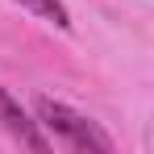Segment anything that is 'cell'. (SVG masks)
<instances>
[{
    "mask_svg": "<svg viewBox=\"0 0 154 154\" xmlns=\"http://www.w3.org/2000/svg\"><path fill=\"white\" fill-rule=\"evenodd\" d=\"M33 112H38V125H46L50 133H58L67 146L88 150V154H112V137H108L96 121H88L83 112L50 100V96H38V100H33Z\"/></svg>",
    "mask_w": 154,
    "mask_h": 154,
    "instance_id": "cell-1",
    "label": "cell"
},
{
    "mask_svg": "<svg viewBox=\"0 0 154 154\" xmlns=\"http://www.w3.org/2000/svg\"><path fill=\"white\" fill-rule=\"evenodd\" d=\"M0 125L8 129L13 137H21L29 150H50V142H46V137L38 133V121H29V117H25V108L13 100V96H8L4 88H0Z\"/></svg>",
    "mask_w": 154,
    "mask_h": 154,
    "instance_id": "cell-2",
    "label": "cell"
},
{
    "mask_svg": "<svg viewBox=\"0 0 154 154\" xmlns=\"http://www.w3.org/2000/svg\"><path fill=\"white\" fill-rule=\"evenodd\" d=\"M21 4H25V8H33V13H42V17H46V21H54V25H71V21H67V8H63V0H21Z\"/></svg>",
    "mask_w": 154,
    "mask_h": 154,
    "instance_id": "cell-3",
    "label": "cell"
}]
</instances>
